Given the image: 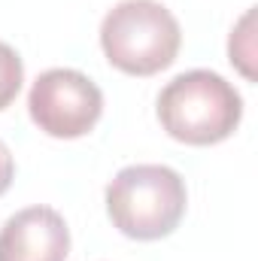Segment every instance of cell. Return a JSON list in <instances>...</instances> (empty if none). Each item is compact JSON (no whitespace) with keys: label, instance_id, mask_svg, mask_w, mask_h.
<instances>
[{"label":"cell","instance_id":"obj_1","mask_svg":"<svg viewBox=\"0 0 258 261\" xmlns=\"http://www.w3.org/2000/svg\"><path fill=\"white\" fill-rule=\"evenodd\" d=\"M240 116L243 100L237 88L213 70L179 73L158 94L161 128L189 146H213L228 140L240 125Z\"/></svg>","mask_w":258,"mask_h":261},{"label":"cell","instance_id":"obj_2","mask_svg":"<svg viewBox=\"0 0 258 261\" xmlns=\"http://www.w3.org/2000/svg\"><path fill=\"white\" fill-rule=\"evenodd\" d=\"M186 182L164 164H131L107 186V213L134 240H161L186 216Z\"/></svg>","mask_w":258,"mask_h":261},{"label":"cell","instance_id":"obj_3","mask_svg":"<svg viewBox=\"0 0 258 261\" xmlns=\"http://www.w3.org/2000/svg\"><path fill=\"white\" fill-rule=\"evenodd\" d=\"M100 46L113 67L131 76H152L176 61L183 31L158 0H122L100 24Z\"/></svg>","mask_w":258,"mask_h":261},{"label":"cell","instance_id":"obj_4","mask_svg":"<svg viewBox=\"0 0 258 261\" xmlns=\"http://www.w3.org/2000/svg\"><path fill=\"white\" fill-rule=\"evenodd\" d=\"M34 125L58 140H76L97 125L104 113L100 88L79 70L55 67L37 76L28 94Z\"/></svg>","mask_w":258,"mask_h":261},{"label":"cell","instance_id":"obj_5","mask_svg":"<svg viewBox=\"0 0 258 261\" xmlns=\"http://www.w3.org/2000/svg\"><path fill=\"white\" fill-rule=\"evenodd\" d=\"M70 231L52 206H28L0 228V261H67Z\"/></svg>","mask_w":258,"mask_h":261},{"label":"cell","instance_id":"obj_6","mask_svg":"<svg viewBox=\"0 0 258 261\" xmlns=\"http://www.w3.org/2000/svg\"><path fill=\"white\" fill-rule=\"evenodd\" d=\"M21 82H24V67L18 52L0 43V110H6L15 100V94L21 91Z\"/></svg>","mask_w":258,"mask_h":261},{"label":"cell","instance_id":"obj_7","mask_svg":"<svg viewBox=\"0 0 258 261\" xmlns=\"http://www.w3.org/2000/svg\"><path fill=\"white\" fill-rule=\"evenodd\" d=\"M12 155H9V149L3 146V140H0V195L9 189V182H12Z\"/></svg>","mask_w":258,"mask_h":261}]
</instances>
